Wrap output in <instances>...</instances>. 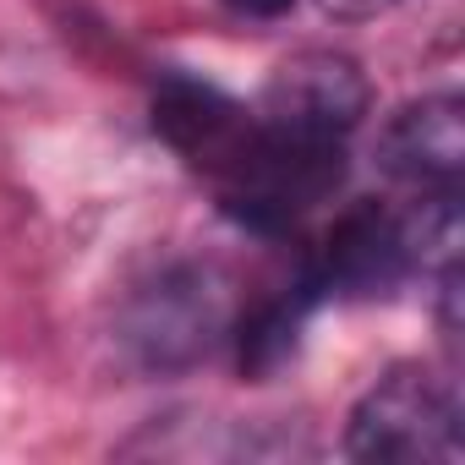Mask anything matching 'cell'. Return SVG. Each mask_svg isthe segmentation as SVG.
Returning a JSON list of instances; mask_svg holds the SVG:
<instances>
[{
  "instance_id": "7",
  "label": "cell",
  "mask_w": 465,
  "mask_h": 465,
  "mask_svg": "<svg viewBox=\"0 0 465 465\" xmlns=\"http://www.w3.org/2000/svg\"><path fill=\"white\" fill-rule=\"evenodd\" d=\"M318 302H323V291H318V280H312V269H307L296 285H285V291H274L269 302H258L252 312H242L236 329H230L236 356H242V372L258 378V383L274 378V372L302 351V329H307V318H312Z\"/></svg>"
},
{
  "instance_id": "5",
  "label": "cell",
  "mask_w": 465,
  "mask_h": 465,
  "mask_svg": "<svg viewBox=\"0 0 465 465\" xmlns=\"http://www.w3.org/2000/svg\"><path fill=\"white\" fill-rule=\"evenodd\" d=\"M405 274H416V269H411L400 213H389L378 203H356L351 213H340L318 247V263H312L318 291L340 296V302H378Z\"/></svg>"
},
{
  "instance_id": "3",
  "label": "cell",
  "mask_w": 465,
  "mask_h": 465,
  "mask_svg": "<svg viewBox=\"0 0 465 465\" xmlns=\"http://www.w3.org/2000/svg\"><path fill=\"white\" fill-rule=\"evenodd\" d=\"M372 104V88L361 66L340 50H302L280 61L252 104L258 126L285 137V143H329L345 148V137L361 126Z\"/></svg>"
},
{
  "instance_id": "1",
  "label": "cell",
  "mask_w": 465,
  "mask_h": 465,
  "mask_svg": "<svg viewBox=\"0 0 465 465\" xmlns=\"http://www.w3.org/2000/svg\"><path fill=\"white\" fill-rule=\"evenodd\" d=\"M236 329V291L213 263H175L148 280L121 312V345L143 372H186Z\"/></svg>"
},
{
  "instance_id": "4",
  "label": "cell",
  "mask_w": 465,
  "mask_h": 465,
  "mask_svg": "<svg viewBox=\"0 0 465 465\" xmlns=\"http://www.w3.org/2000/svg\"><path fill=\"white\" fill-rule=\"evenodd\" d=\"M153 132L186 164L213 175L219 186L236 181L247 170V159L258 153V143H263V126L242 99H230L224 88H213V83H203L192 72H164L159 77V88H153Z\"/></svg>"
},
{
  "instance_id": "6",
  "label": "cell",
  "mask_w": 465,
  "mask_h": 465,
  "mask_svg": "<svg viewBox=\"0 0 465 465\" xmlns=\"http://www.w3.org/2000/svg\"><path fill=\"white\" fill-rule=\"evenodd\" d=\"M378 170L405 186H454L465 170V99L421 94L378 132Z\"/></svg>"
},
{
  "instance_id": "8",
  "label": "cell",
  "mask_w": 465,
  "mask_h": 465,
  "mask_svg": "<svg viewBox=\"0 0 465 465\" xmlns=\"http://www.w3.org/2000/svg\"><path fill=\"white\" fill-rule=\"evenodd\" d=\"M318 6H323V17H334V23H372V17L394 12L400 0H318Z\"/></svg>"
},
{
  "instance_id": "9",
  "label": "cell",
  "mask_w": 465,
  "mask_h": 465,
  "mask_svg": "<svg viewBox=\"0 0 465 465\" xmlns=\"http://www.w3.org/2000/svg\"><path fill=\"white\" fill-rule=\"evenodd\" d=\"M224 6L236 12V17H247V23H280L296 0H224Z\"/></svg>"
},
{
  "instance_id": "2",
  "label": "cell",
  "mask_w": 465,
  "mask_h": 465,
  "mask_svg": "<svg viewBox=\"0 0 465 465\" xmlns=\"http://www.w3.org/2000/svg\"><path fill=\"white\" fill-rule=\"evenodd\" d=\"M460 400L454 383L427 372L421 361L389 367L345 421V454L361 465H427L460 460Z\"/></svg>"
}]
</instances>
